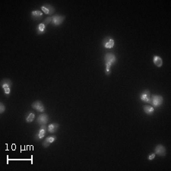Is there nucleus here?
<instances>
[{
  "instance_id": "dca6fc26",
  "label": "nucleus",
  "mask_w": 171,
  "mask_h": 171,
  "mask_svg": "<svg viewBox=\"0 0 171 171\" xmlns=\"http://www.w3.org/2000/svg\"><path fill=\"white\" fill-rule=\"evenodd\" d=\"M1 86L3 89L11 88V86H12V81L9 78H4L1 82Z\"/></svg>"
},
{
  "instance_id": "412c9836",
  "label": "nucleus",
  "mask_w": 171,
  "mask_h": 171,
  "mask_svg": "<svg viewBox=\"0 0 171 171\" xmlns=\"http://www.w3.org/2000/svg\"><path fill=\"white\" fill-rule=\"evenodd\" d=\"M155 153H151V154H150V155L147 157V159H148L149 160H154V157H155Z\"/></svg>"
},
{
  "instance_id": "f257e3e1",
  "label": "nucleus",
  "mask_w": 171,
  "mask_h": 171,
  "mask_svg": "<svg viewBox=\"0 0 171 171\" xmlns=\"http://www.w3.org/2000/svg\"><path fill=\"white\" fill-rule=\"evenodd\" d=\"M104 62H105V73L106 75H109L111 74V67L116 63L117 58L113 53L107 52L104 55Z\"/></svg>"
},
{
  "instance_id": "0eeeda50",
  "label": "nucleus",
  "mask_w": 171,
  "mask_h": 171,
  "mask_svg": "<svg viewBox=\"0 0 171 171\" xmlns=\"http://www.w3.org/2000/svg\"><path fill=\"white\" fill-rule=\"evenodd\" d=\"M140 99L144 103L150 104V93L149 90H144L140 94Z\"/></svg>"
},
{
  "instance_id": "9d476101",
  "label": "nucleus",
  "mask_w": 171,
  "mask_h": 171,
  "mask_svg": "<svg viewBox=\"0 0 171 171\" xmlns=\"http://www.w3.org/2000/svg\"><path fill=\"white\" fill-rule=\"evenodd\" d=\"M154 153L155 154H157L161 157H164L166 154V147L163 145V144H157L156 146L155 149H154Z\"/></svg>"
},
{
  "instance_id": "1a4fd4ad",
  "label": "nucleus",
  "mask_w": 171,
  "mask_h": 171,
  "mask_svg": "<svg viewBox=\"0 0 171 171\" xmlns=\"http://www.w3.org/2000/svg\"><path fill=\"white\" fill-rule=\"evenodd\" d=\"M31 106L33 109L38 111V112H43L45 111L44 105H43V103L40 100H36V101H34L31 104Z\"/></svg>"
},
{
  "instance_id": "f3484780",
  "label": "nucleus",
  "mask_w": 171,
  "mask_h": 171,
  "mask_svg": "<svg viewBox=\"0 0 171 171\" xmlns=\"http://www.w3.org/2000/svg\"><path fill=\"white\" fill-rule=\"evenodd\" d=\"M153 62H154V65L157 67H161L163 65V60H162L161 57L158 56L157 55H154L153 57Z\"/></svg>"
},
{
  "instance_id": "6ab92c4d",
  "label": "nucleus",
  "mask_w": 171,
  "mask_h": 171,
  "mask_svg": "<svg viewBox=\"0 0 171 171\" xmlns=\"http://www.w3.org/2000/svg\"><path fill=\"white\" fill-rule=\"evenodd\" d=\"M52 22V17H47L46 19H44L43 21V24H45L46 26H47L48 24H49V23Z\"/></svg>"
},
{
  "instance_id": "ddd939ff",
  "label": "nucleus",
  "mask_w": 171,
  "mask_h": 171,
  "mask_svg": "<svg viewBox=\"0 0 171 171\" xmlns=\"http://www.w3.org/2000/svg\"><path fill=\"white\" fill-rule=\"evenodd\" d=\"M48 131H49L50 134H54V133L58 131L59 128V123L57 122H54V123H51L48 125Z\"/></svg>"
},
{
  "instance_id": "f03ea898",
  "label": "nucleus",
  "mask_w": 171,
  "mask_h": 171,
  "mask_svg": "<svg viewBox=\"0 0 171 171\" xmlns=\"http://www.w3.org/2000/svg\"><path fill=\"white\" fill-rule=\"evenodd\" d=\"M163 98L161 95L154 94L150 96V104L153 106V107L158 108L163 104Z\"/></svg>"
},
{
  "instance_id": "aec40b11",
  "label": "nucleus",
  "mask_w": 171,
  "mask_h": 171,
  "mask_svg": "<svg viewBox=\"0 0 171 171\" xmlns=\"http://www.w3.org/2000/svg\"><path fill=\"white\" fill-rule=\"evenodd\" d=\"M5 109H6V107H5V105H4L2 103H0V113L1 114L3 113V112L5 111Z\"/></svg>"
},
{
  "instance_id": "4468645a",
  "label": "nucleus",
  "mask_w": 171,
  "mask_h": 171,
  "mask_svg": "<svg viewBox=\"0 0 171 171\" xmlns=\"http://www.w3.org/2000/svg\"><path fill=\"white\" fill-rule=\"evenodd\" d=\"M36 33L39 35L43 34V33H46V26L43 23H40V24H38V26L36 28Z\"/></svg>"
},
{
  "instance_id": "20e7f679",
  "label": "nucleus",
  "mask_w": 171,
  "mask_h": 171,
  "mask_svg": "<svg viewBox=\"0 0 171 171\" xmlns=\"http://www.w3.org/2000/svg\"><path fill=\"white\" fill-rule=\"evenodd\" d=\"M65 19V15H61V14H53V15L52 16V22H51V24H52V25L54 26V27H58V26L61 25V24L64 22Z\"/></svg>"
},
{
  "instance_id": "f8f14e48",
  "label": "nucleus",
  "mask_w": 171,
  "mask_h": 171,
  "mask_svg": "<svg viewBox=\"0 0 171 171\" xmlns=\"http://www.w3.org/2000/svg\"><path fill=\"white\" fill-rule=\"evenodd\" d=\"M30 16H31L32 19L34 20V21H39V20H41L42 17H43V12L41 11L34 10V11H31Z\"/></svg>"
},
{
  "instance_id": "a211bd4d",
  "label": "nucleus",
  "mask_w": 171,
  "mask_h": 171,
  "mask_svg": "<svg viewBox=\"0 0 171 171\" xmlns=\"http://www.w3.org/2000/svg\"><path fill=\"white\" fill-rule=\"evenodd\" d=\"M35 118V114L32 112H27V114L25 115V121L27 123H30V122H33Z\"/></svg>"
},
{
  "instance_id": "7ed1b4c3",
  "label": "nucleus",
  "mask_w": 171,
  "mask_h": 171,
  "mask_svg": "<svg viewBox=\"0 0 171 171\" xmlns=\"http://www.w3.org/2000/svg\"><path fill=\"white\" fill-rule=\"evenodd\" d=\"M48 131V128L46 127V125H40V129L38 130L37 132L36 133V135H34V139L36 141H41L43 138V137L46 135V132Z\"/></svg>"
},
{
  "instance_id": "6e6552de",
  "label": "nucleus",
  "mask_w": 171,
  "mask_h": 171,
  "mask_svg": "<svg viewBox=\"0 0 171 171\" xmlns=\"http://www.w3.org/2000/svg\"><path fill=\"white\" fill-rule=\"evenodd\" d=\"M48 122H49V116H48L47 114L42 113L37 116L36 123L39 125H46Z\"/></svg>"
},
{
  "instance_id": "9b49d317",
  "label": "nucleus",
  "mask_w": 171,
  "mask_h": 171,
  "mask_svg": "<svg viewBox=\"0 0 171 171\" xmlns=\"http://www.w3.org/2000/svg\"><path fill=\"white\" fill-rule=\"evenodd\" d=\"M56 136L54 135H49V136L46 137V139L44 140V141H43V143H42V144H43V147H49V145H50L52 143H53L54 141L56 140Z\"/></svg>"
},
{
  "instance_id": "423d86ee",
  "label": "nucleus",
  "mask_w": 171,
  "mask_h": 171,
  "mask_svg": "<svg viewBox=\"0 0 171 171\" xmlns=\"http://www.w3.org/2000/svg\"><path fill=\"white\" fill-rule=\"evenodd\" d=\"M41 10L43 11V13L48 14V15H51L53 13H55V8L50 4H44V5H43L41 6Z\"/></svg>"
},
{
  "instance_id": "2eb2a0df",
  "label": "nucleus",
  "mask_w": 171,
  "mask_h": 171,
  "mask_svg": "<svg viewBox=\"0 0 171 171\" xmlns=\"http://www.w3.org/2000/svg\"><path fill=\"white\" fill-rule=\"evenodd\" d=\"M143 110L148 116H151L154 112V108L150 105H144L143 106Z\"/></svg>"
},
{
  "instance_id": "39448f33",
  "label": "nucleus",
  "mask_w": 171,
  "mask_h": 171,
  "mask_svg": "<svg viewBox=\"0 0 171 171\" xmlns=\"http://www.w3.org/2000/svg\"><path fill=\"white\" fill-rule=\"evenodd\" d=\"M102 45L106 49H112L115 45V40L112 36H106L103 40Z\"/></svg>"
}]
</instances>
